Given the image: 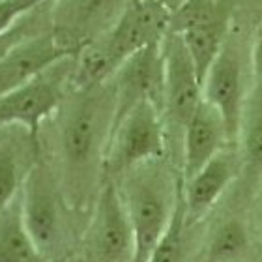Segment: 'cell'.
<instances>
[{"label":"cell","instance_id":"cell-19","mask_svg":"<svg viewBox=\"0 0 262 262\" xmlns=\"http://www.w3.org/2000/svg\"><path fill=\"white\" fill-rule=\"evenodd\" d=\"M191 225L186 219L184 201L176 208L174 215L170 219L169 227L156 244L146 262H186L187 258V230Z\"/></svg>","mask_w":262,"mask_h":262},{"label":"cell","instance_id":"cell-2","mask_svg":"<svg viewBox=\"0 0 262 262\" xmlns=\"http://www.w3.org/2000/svg\"><path fill=\"white\" fill-rule=\"evenodd\" d=\"M135 234V262H146L182 199V176L165 158L137 165L115 182Z\"/></svg>","mask_w":262,"mask_h":262},{"label":"cell","instance_id":"cell-20","mask_svg":"<svg viewBox=\"0 0 262 262\" xmlns=\"http://www.w3.org/2000/svg\"><path fill=\"white\" fill-rule=\"evenodd\" d=\"M249 58H251L253 86L262 88V21L257 25V28H255V34H253Z\"/></svg>","mask_w":262,"mask_h":262},{"label":"cell","instance_id":"cell-10","mask_svg":"<svg viewBox=\"0 0 262 262\" xmlns=\"http://www.w3.org/2000/svg\"><path fill=\"white\" fill-rule=\"evenodd\" d=\"M131 0H53L51 30L75 55L82 45L109 32Z\"/></svg>","mask_w":262,"mask_h":262},{"label":"cell","instance_id":"cell-9","mask_svg":"<svg viewBox=\"0 0 262 262\" xmlns=\"http://www.w3.org/2000/svg\"><path fill=\"white\" fill-rule=\"evenodd\" d=\"M170 17L172 10L161 0H131L109 32L96 39L116 71L137 51L161 43L170 28Z\"/></svg>","mask_w":262,"mask_h":262},{"label":"cell","instance_id":"cell-15","mask_svg":"<svg viewBox=\"0 0 262 262\" xmlns=\"http://www.w3.org/2000/svg\"><path fill=\"white\" fill-rule=\"evenodd\" d=\"M38 163V137L21 126L0 127V212L21 195Z\"/></svg>","mask_w":262,"mask_h":262},{"label":"cell","instance_id":"cell-8","mask_svg":"<svg viewBox=\"0 0 262 262\" xmlns=\"http://www.w3.org/2000/svg\"><path fill=\"white\" fill-rule=\"evenodd\" d=\"M163 118L167 133L184 137L187 122L202 101V81L180 34L167 32L163 43Z\"/></svg>","mask_w":262,"mask_h":262},{"label":"cell","instance_id":"cell-13","mask_svg":"<svg viewBox=\"0 0 262 262\" xmlns=\"http://www.w3.org/2000/svg\"><path fill=\"white\" fill-rule=\"evenodd\" d=\"M66 56L73 53L55 38L53 30L23 39L0 60V99Z\"/></svg>","mask_w":262,"mask_h":262},{"label":"cell","instance_id":"cell-7","mask_svg":"<svg viewBox=\"0 0 262 262\" xmlns=\"http://www.w3.org/2000/svg\"><path fill=\"white\" fill-rule=\"evenodd\" d=\"M84 247L86 262H135V234L115 182L105 180L96 196Z\"/></svg>","mask_w":262,"mask_h":262},{"label":"cell","instance_id":"cell-12","mask_svg":"<svg viewBox=\"0 0 262 262\" xmlns=\"http://www.w3.org/2000/svg\"><path fill=\"white\" fill-rule=\"evenodd\" d=\"M242 170L240 154L229 146L208 161L199 172L182 184V201L186 208L187 223L195 227L221 199L227 187Z\"/></svg>","mask_w":262,"mask_h":262},{"label":"cell","instance_id":"cell-1","mask_svg":"<svg viewBox=\"0 0 262 262\" xmlns=\"http://www.w3.org/2000/svg\"><path fill=\"white\" fill-rule=\"evenodd\" d=\"M56 116V156L62 191L79 212L96 202L105 154L115 124V88L111 79L66 96Z\"/></svg>","mask_w":262,"mask_h":262},{"label":"cell","instance_id":"cell-21","mask_svg":"<svg viewBox=\"0 0 262 262\" xmlns=\"http://www.w3.org/2000/svg\"><path fill=\"white\" fill-rule=\"evenodd\" d=\"M27 11L19 0H0V34L15 25Z\"/></svg>","mask_w":262,"mask_h":262},{"label":"cell","instance_id":"cell-3","mask_svg":"<svg viewBox=\"0 0 262 262\" xmlns=\"http://www.w3.org/2000/svg\"><path fill=\"white\" fill-rule=\"evenodd\" d=\"M73 210L66 199L58 176L49 165H34L21 191V212L27 230L43 257L56 262L68 249L70 215Z\"/></svg>","mask_w":262,"mask_h":262},{"label":"cell","instance_id":"cell-11","mask_svg":"<svg viewBox=\"0 0 262 262\" xmlns=\"http://www.w3.org/2000/svg\"><path fill=\"white\" fill-rule=\"evenodd\" d=\"M161 43L137 51L111 77L115 88V124L142 101H152L163 111L165 64Z\"/></svg>","mask_w":262,"mask_h":262},{"label":"cell","instance_id":"cell-5","mask_svg":"<svg viewBox=\"0 0 262 262\" xmlns=\"http://www.w3.org/2000/svg\"><path fill=\"white\" fill-rule=\"evenodd\" d=\"M75 56V55H73ZM73 56H66L0 99V127L21 126L38 137L71 92Z\"/></svg>","mask_w":262,"mask_h":262},{"label":"cell","instance_id":"cell-25","mask_svg":"<svg viewBox=\"0 0 262 262\" xmlns=\"http://www.w3.org/2000/svg\"><path fill=\"white\" fill-rule=\"evenodd\" d=\"M75 262H86V260H84V258H79V260H75Z\"/></svg>","mask_w":262,"mask_h":262},{"label":"cell","instance_id":"cell-24","mask_svg":"<svg viewBox=\"0 0 262 262\" xmlns=\"http://www.w3.org/2000/svg\"><path fill=\"white\" fill-rule=\"evenodd\" d=\"M161 2H163V4H165V6H169L170 10L174 11V10H176V8H178V6H180V4H182V2H184V0H161Z\"/></svg>","mask_w":262,"mask_h":262},{"label":"cell","instance_id":"cell-22","mask_svg":"<svg viewBox=\"0 0 262 262\" xmlns=\"http://www.w3.org/2000/svg\"><path fill=\"white\" fill-rule=\"evenodd\" d=\"M53 0H19V4L25 8V11H30V10H36L39 6H45V4H51Z\"/></svg>","mask_w":262,"mask_h":262},{"label":"cell","instance_id":"cell-4","mask_svg":"<svg viewBox=\"0 0 262 262\" xmlns=\"http://www.w3.org/2000/svg\"><path fill=\"white\" fill-rule=\"evenodd\" d=\"M169 133L163 111L152 101H142L116 122L105 154V180L116 182L137 165L165 158Z\"/></svg>","mask_w":262,"mask_h":262},{"label":"cell","instance_id":"cell-6","mask_svg":"<svg viewBox=\"0 0 262 262\" xmlns=\"http://www.w3.org/2000/svg\"><path fill=\"white\" fill-rule=\"evenodd\" d=\"M253 84L247 82V55L238 32L227 36L202 79V99L221 113L232 141L238 137L244 105Z\"/></svg>","mask_w":262,"mask_h":262},{"label":"cell","instance_id":"cell-16","mask_svg":"<svg viewBox=\"0 0 262 262\" xmlns=\"http://www.w3.org/2000/svg\"><path fill=\"white\" fill-rule=\"evenodd\" d=\"M238 154L242 170L251 180L262 178V88L253 86L244 105L238 127Z\"/></svg>","mask_w":262,"mask_h":262},{"label":"cell","instance_id":"cell-18","mask_svg":"<svg viewBox=\"0 0 262 262\" xmlns=\"http://www.w3.org/2000/svg\"><path fill=\"white\" fill-rule=\"evenodd\" d=\"M249 249V232L246 223L238 217H229L213 229L208 238L204 262L240 260Z\"/></svg>","mask_w":262,"mask_h":262},{"label":"cell","instance_id":"cell-23","mask_svg":"<svg viewBox=\"0 0 262 262\" xmlns=\"http://www.w3.org/2000/svg\"><path fill=\"white\" fill-rule=\"evenodd\" d=\"M255 215H257L258 229H260V232H262V187H260V191H258L257 202H255Z\"/></svg>","mask_w":262,"mask_h":262},{"label":"cell","instance_id":"cell-14","mask_svg":"<svg viewBox=\"0 0 262 262\" xmlns=\"http://www.w3.org/2000/svg\"><path fill=\"white\" fill-rule=\"evenodd\" d=\"M230 142L232 139L221 113L202 99L182 137V180L199 172Z\"/></svg>","mask_w":262,"mask_h":262},{"label":"cell","instance_id":"cell-17","mask_svg":"<svg viewBox=\"0 0 262 262\" xmlns=\"http://www.w3.org/2000/svg\"><path fill=\"white\" fill-rule=\"evenodd\" d=\"M0 262H51L27 230L21 212V195L0 212Z\"/></svg>","mask_w":262,"mask_h":262}]
</instances>
